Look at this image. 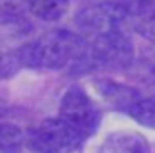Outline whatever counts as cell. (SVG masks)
Here are the masks:
<instances>
[{"label": "cell", "mask_w": 155, "mask_h": 153, "mask_svg": "<svg viewBox=\"0 0 155 153\" xmlns=\"http://www.w3.org/2000/svg\"><path fill=\"white\" fill-rule=\"evenodd\" d=\"M87 45L71 31L55 30L18 49L20 65L30 69H63L69 63L83 59Z\"/></svg>", "instance_id": "cell-1"}, {"label": "cell", "mask_w": 155, "mask_h": 153, "mask_svg": "<svg viewBox=\"0 0 155 153\" xmlns=\"http://www.w3.org/2000/svg\"><path fill=\"white\" fill-rule=\"evenodd\" d=\"M87 135L63 118L43 120L26 134V145L34 153H73Z\"/></svg>", "instance_id": "cell-2"}, {"label": "cell", "mask_w": 155, "mask_h": 153, "mask_svg": "<svg viewBox=\"0 0 155 153\" xmlns=\"http://www.w3.org/2000/svg\"><path fill=\"white\" fill-rule=\"evenodd\" d=\"M88 65L98 69H124L134 61V45L128 35L120 31L96 35L83 55Z\"/></svg>", "instance_id": "cell-3"}, {"label": "cell", "mask_w": 155, "mask_h": 153, "mask_svg": "<svg viewBox=\"0 0 155 153\" xmlns=\"http://www.w3.org/2000/svg\"><path fill=\"white\" fill-rule=\"evenodd\" d=\"M128 20V12L120 2H100L94 6L83 8L77 14V26L84 35H102L108 31H120Z\"/></svg>", "instance_id": "cell-4"}, {"label": "cell", "mask_w": 155, "mask_h": 153, "mask_svg": "<svg viewBox=\"0 0 155 153\" xmlns=\"http://www.w3.org/2000/svg\"><path fill=\"white\" fill-rule=\"evenodd\" d=\"M59 114L63 120L73 124L84 135H91L98 128V122H100L98 108L88 98L87 92L79 86H71L63 94L61 106H59Z\"/></svg>", "instance_id": "cell-5"}, {"label": "cell", "mask_w": 155, "mask_h": 153, "mask_svg": "<svg viewBox=\"0 0 155 153\" xmlns=\"http://www.w3.org/2000/svg\"><path fill=\"white\" fill-rule=\"evenodd\" d=\"M94 88L100 94V98H102L108 106L116 108V110L130 112L141 100V94L134 86L122 84V83L112 80V79H96Z\"/></svg>", "instance_id": "cell-6"}, {"label": "cell", "mask_w": 155, "mask_h": 153, "mask_svg": "<svg viewBox=\"0 0 155 153\" xmlns=\"http://www.w3.org/2000/svg\"><path fill=\"white\" fill-rule=\"evenodd\" d=\"M98 153H151L143 135L134 132H116L102 142Z\"/></svg>", "instance_id": "cell-7"}, {"label": "cell", "mask_w": 155, "mask_h": 153, "mask_svg": "<svg viewBox=\"0 0 155 153\" xmlns=\"http://www.w3.org/2000/svg\"><path fill=\"white\" fill-rule=\"evenodd\" d=\"M69 0H30V10L43 22H55L67 12Z\"/></svg>", "instance_id": "cell-8"}, {"label": "cell", "mask_w": 155, "mask_h": 153, "mask_svg": "<svg viewBox=\"0 0 155 153\" xmlns=\"http://www.w3.org/2000/svg\"><path fill=\"white\" fill-rule=\"evenodd\" d=\"M24 142H26V135L18 126L8 122L2 124V128H0V149H2V153H18Z\"/></svg>", "instance_id": "cell-9"}, {"label": "cell", "mask_w": 155, "mask_h": 153, "mask_svg": "<svg viewBox=\"0 0 155 153\" xmlns=\"http://www.w3.org/2000/svg\"><path fill=\"white\" fill-rule=\"evenodd\" d=\"M128 114L137 124L155 130V96H151V98H141Z\"/></svg>", "instance_id": "cell-10"}, {"label": "cell", "mask_w": 155, "mask_h": 153, "mask_svg": "<svg viewBox=\"0 0 155 153\" xmlns=\"http://www.w3.org/2000/svg\"><path fill=\"white\" fill-rule=\"evenodd\" d=\"M120 4L132 16H155V0H120Z\"/></svg>", "instance_id": "cell-11"}, {"label": "cell", "mask_w": 155, "mask_h": 153, "mask_svg": "<svg viewBox=\"0 0 155 153\" xmlns=\"http://www.w3.org/2000/svg\"><path fill=\"white\" fill-rule=\"evenodd\" d=\"M137 31H140L145 39H149L151 43H155V16H147L145 20H141V24L137 26Z\"/></svg>", "instance_id": "cell-12"}]
</instances>
